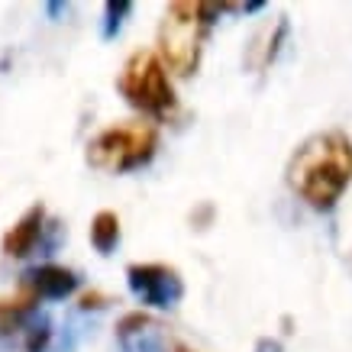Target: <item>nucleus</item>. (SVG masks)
I'll return each instance as SVG.
<instances>
[{"label": "nucleus", "mask_w": 352, "mask_h": 352, "mask_svg": "<svg viewBox=\"0 0 352 352\" xmlns=\"http://www.w3.org/2000/svg\"><path fill=\"white\" fill-rule=\"evenodd\" d=\"M288 184L314 210H330L352 184V142L346 133H317L288 162Z\"/></svg>", "instance_id": "obj_1"}, {"label": "nucleus", "mask_w": 352, "mask_h": 352, "mask_svg": "<svg viewBox=\"0 0 352 352\" xmlns=\"http://www.w3.org/2000/svg\"><path fill=\"white\" fill-rule=\"evenodd\" d=\"M223 10V3H194L178 0L165 7V16L159 23V58L165 68H171L178 78H191L201 65L204 39L214 26V16Z\"/></svg>", "instance_id": "obj_2"}, {"label": "nucleus", "mask_w": 352, "mask_h": 352, "mask_svg": "<svg viewBox=\"0 0 352 352\" xmlns=\"http://www.w3.org/2000/svg\"><path fill=\"white\" fill-rule=\"evenodd\" d=\"M120 94L126 97L129 107L155 120H168L178 110V97L171 87L168 68L152 49H139L129 55V62L120 72Z\"/></svg>", "instance_id": "obj_3"}, {"label": "nucleus", "mask_w": 352, "mask_h": 352, "mask_svg": "<svg viewBox=\"0 0 352 352\" xmlns=\"http://www.w3.org/2000/svg\"><path fill=\"white\" fill-rule=\"evenodd\" d=\"M159 149V133L152 123L133 120L120 126L104 129L100 136L87 142V165L107 175H123V171L142 168Z\"/></svg>", "instance_id": "obj_4"}, {"label": "nucleus", "mask_w": 352, "mask_h": 352, "mask_svg": "<svg viewBox=\"0 0 352 352\" xmlns=\"http://www.w3.org/2000/svg\"><path fill=\"white\" fill-rule=\"evenodd\" d=\"M126 281H129V291H133L146 307H175L184 294L182 275L171 265H159V262L129 265Z\"/></svg>", "instance_id": "obj_5"}, {"label": "nucleus", "mask_w": 352, "mask_h": 352, "mask_svg": "<svg viewBox=\"0 0 352 352\" xmlns=\"http://www.w3.org/2000/svg\"><path fill=\"white\" fill-rule=\"evenodd\" d=\"M43 230H45V207L43 204H32L30 210L7 230V236H3V243H0L3 256H10V258L30 256L32 249H36V243H39Z\"/></svg>", "instance_id": "obj_6"}, {"label": "nucleus", "mask_w": 352, "mask_h": 352, "mask_svg": "<svg viewBox=\"0 0 352 352\" xmlns=\"http://www.w3.org/2000/svg\"><path fill=\"white\" fill-rule=\"evenodd\" d=\"M23 285H26L39 300L43 298L45 300H62L78 288V275L72 268H62V265H43V268L26 272V275H23Z\"/></svg>", "instance_id": "obj_7"}, {"label": "nucleus", "mask_w": 352, "mask_h": 352, "mask_svg": "<svg viewBox=\"0 0 352 352\" xmlns=\"http://www.w3.org/2000/svg\"><path fill=\"white\" fill-rule=\"evenodd\" d=\"M36 294H32L26 285H20V291L16 294H10V298L0 300V330H16L26 317H30L32 310H36Z\"/></svg>", "instance_id": "obj_8"}, {"label": "nucleus", "mask_w": 352, "mask_h": 352, "mask_svg": "<svg viewBox=\"0 0 352 352\" xmlns=\"http://www.w3.org/2000/svg\"><path fill=\"white\" fill-rule=\"evenodd\" d=\"M91 243H94L97 252H113V245L120 243V217L113 210H100V214L91 220Z\"/></svg>", "instance_id": "obj_9"}, {"label": "nucleus", "mask_w": 352, "mask_h": 352, "mask_svg": "<svg viewBox=\"0 0 352 352\" xmlns=\"http://www.w3.org/2000/svg\"><path fill=\"white\" fill-rule=\"evenodd\" d=\"M104 13H107V20H104V36L113 39L120 32V26H123V20L133 13V3H129V0H110V3H104Z\"/></svg>", "instance_id": "obj_10"}, {"label": "nucleus", "mask_w": 352, "mask_h": 352, "mask_svg": "<svg viewBox=\"0 0 352 352\" xmlns=\"http://www.w3.org/2000/svg\"><path fill=\"white\" fill-rule=\"evenodd\" d=\"M45 342H49V323L45 320L32 323L30 333H26V352H43Z\"/></svg>", "instance_id": "obj_11"}, {"label": "nucleus", "mask_w": 352, "mask_h": 352, "mask_svg": "<svg viewBox=\"0 0 352 352\" xmlns=\"http://www.w3.org/2000/svg\"><path fill=\"white\" fill-rule=\"evenodd\" d=\"M258 352H281V346H278V342H272V340H262V342H258Z\"/></svg>", "instance_id": "obj_12"}, {"label": "nucleus", "mask_w": 352, "mask_h": 352, "mask_svg": "<svg viewBox=\"0 0 352 352\" xmlns=\"http://www.w3.org/2000/svg\"><path fill=\"white\" fill-rule=\"evenodd\" d=\"M175 352H188V349H182V346H178V349H175Z\"/></svg>", "instance_id": "obj_13"}]
</instances>
